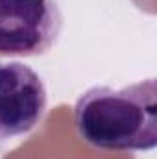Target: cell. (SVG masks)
Here are the masks:
<instances>
[{
    "mask_svg": "<svg viewBox=\"0 0 157 159\" xmlns=\"http://www.w3.org/2000/svg\"><path fill=\"white\" fill-rule=\"evenodd\" d=\"M79 137L102 150H152L157 144V81L92 87L74 106Z\"/></svg>",
    "mask_w": 157,
    "mask_h": 159,
    "instance_id": "6da1fadb",
    "label": "cell"
},
{
    "mask_svg": "<svg viewBox=\"0 0 157 159\" xmlns=\"http://www.w3.org/2000/svg\"><path fill=\"white\" fill-rule=\"evenodd\" d=\"M63 26L56 0H0V56L46 54Z\"/></svg>",
    "mask_w": 157,
    "mask_h": 159,
    "instance_id": "7a4b0ae2",
    "label": "cell"
},
{
    "mask_svg": "<svg viewBox=\"0 0 157 159\" xmlns=\"http://www.w3.org/2000/svg\"><path fill=\"white\" fill-rule=\"evenodd\" d=\"M46 111V89L35 70L22 63H0V141L24 135Z\"/></svg>",
    "mask_w": 157,
    "mask_h": 159,
    "instance_id": "3957f363",
    "label": "cell"
}]
</instances>
